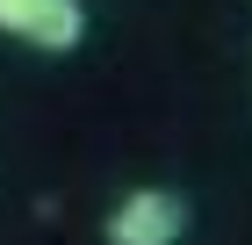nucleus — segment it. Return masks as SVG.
Listing matches in <instances>:
<instances>
[{"label":"nucleus","instance_id":"f257e3e1","mask_svg":"<svg viewBox=\"0 0 252 245\" xmlns=\"http://www.w3.org/2000/svg\"><path fill=\"white\" fill-rule=\"evenodd\" d=\"M0 36L65 58L87 36V0H0Z\"/></svg>","mask_w":252,"mask_h":245},{"label":"nucleus","instance_id":"f03ea898","mask_svg":"<svg viewBox=\"0 0 252 245\" xmlns=\"http://www.w3.org/2000/svg\"><path fill=\"white\" fill-rule=\"evenodd\" d=\"M188 238V202L173 188H130L108 209V245H180Z\"/></svg>","mask_w":252,"mask_h":245}]
</instances>
